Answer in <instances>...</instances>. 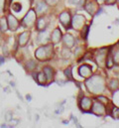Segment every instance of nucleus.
I'll use <instances>...</instances> for the list:
<instances>
[{"label":"nucleus","instance_id":"nucleus-1","mask_svg":"<svg viewBox=\"0 0 119 128\" xmlns=\"http://www.w3.org/2000/svg\"><path fill=\"white\" fill-rule=\"evenodd\" d=\"M54 57V45L53 44H47L40 46L35 51V58L38 61L46 62L51 60Z\"/></svg>","mask_w":119,"mask_h":128},{"label":"nucleus","instance_id":"nucleus-2","mask_svg":"<svg viewBox=\"0 0 119 128\" xmlns=\"http://www.w3.org/2000/svg\"><path fill=\"white\" fill-rule=\"evenodd\" d=\"M88 88L90 92L93 94H99L101 92H103L105 84H104V80L98 76H89L86 80V82Z\"/></svg>","mask_w":119,"mask_h":128},{"label":"nucleus","instance_id":"nucleus-3","mask_svg":"<svg viewBox=\"0 0 119 128\" xmlns=\"http://www.w3.org/2000/svg\"><path fill=\"white\" fill-rule=\"evenodd\" d=\"M36 20H37V13H36V11L33 8H31L29 11L27 12V14L24 16V18L22 19L21 26L24 27V28L29 29L32 26L35 25Z\"/></svg>","mask_w":119,"mask_h":128},{"label":"nucleus","instance_id":"nucleus-4","mask_svg":"<svg viewBox=\"0 0 119 128\" xmlns=\"http://www.w3.org/2000/svg\"><path fill=\"white\" fill-rule=\"evenodd\" d=\"M6 18H7V23H8V30H10L11 32H16L19 29V27L21 26L18 19L11 13L8 14L6 16Z\"/></svg>","mask_w":119,"mask_h":128},{"label":"nucleus","instance_id":"nucleus-5","mask_svg":"<svg viewBox=\"0 0 119 128\" xmlns=\"http://www.w3.org/2000/svg\"><path fill=\"white\" fill-rule=\"evenodd\" d=\"M30 37H31V32H30L29 30L22 32L19 36H18V39H17V45H18L20 48H24V47H26L27 44H28V42H29Z\"/></svg>","mask_w":119,"mask_h":128},{"label":"nucleus","instance_id":"nucleus-6","mask_svg":"<svg viewBox=\"0 0 119 128\" xmlns=\"http://www.w3.org/2000/svg\"><path fill=\"white\" fill-rule=\"evenodd\" d=\"M59 20L60 22V24L66 28V29H68L70 27V23H72V18H70V15L68 12H62L60 14Z\"/></svg>","mask_w":119,"mask_h":128},{"label":"nucleus","instance_id":"nucleus-7","mask_svg":"<svg viewBox=\"0 0 119 128\" xmlns=\"http://www.w3.org/2000/svg\"><path fill=\"white\" fill-rule=\"evenodd\" d=\"M84 17L82 15H74V18H72V25L74 29H80V28H82L84 25Z\"/></svg>","mask_w":119,"mask_h":128},{"label":"nucleus","instance_id":"nucleus-8","mask_svg":"<svg viewBox=\"0 0 119 128\" xmlns=\"http://www.w3.org/2000/svg\"><path fill=\"white\" fill-rule=\"evenodd\" d=\"M48 24H49V23H48L47 18L44 17V16H41L40 18H38V19L36 20V25H35L36 30H37L38 32L43 31V30H45V29L47 28Z\"/></svg>","mask_w":119,"mask_h":128},{"label":"nucleus","instance_id":"nucleus-9","mask_svg":"<svg viewBox=\"0 0 119 128\" xmlns=\"http://www.w3.org/2000/svg\"><path fill=\"white\" fill-rule=\"evenodd\" d=\"M78 74L82 78H88L92 74V68L88 64H84L78 68Z\"/></svg>","mask_w":119,"mask_h":128},{"label":"nucleus","instance_id":"nucleus-10","mask_svg":"<svg viewBox=\"0 0 119 128\" xmlns=\"http://www.w3.org/2000/svg\"><path fill=\"white\" fill-rule=\"evenodd\" d=\"M91 106H92V100L89 98V97H82L80 99V107L82 111H88L91 109Z\"/></svg>","mask_w":119,"mask_h":128},{"label":"nucleus","instance_id":"nucleus-11","mask_svg":"<svg viewBox=\"0 0 119 128\" xmlns=\"http://www.w3.org/2000/svg\"><path fill=\"white\" fill-rule=\"evenodd\" d=\"M106 52H107L106 48H101L97 51V54L95 55V61L98 64H101L104 62V59H106V56H107Z\"/></svg>","mask_w":119,"mask_h":128},{"label":"nucleus","instance_id":"nucleus-12","mask_svg":"<svg viewBox=\"0 0 119 128\" xmlns=\"http://www.w3.org/2000/svg\"><path fill=\"white\" fill-rule=\"evenodd\" d=\"M91 110H92V112H94L96 115H102V114L104 113L105 107L103 106V103H101V102H92Z\"/></svg>","mask_w":119,"mask_h":128},{"label":"nucleus","instance_id":"nucleus-13","mask_svg":"<svg viewBox=\"0 0 119 128\" xmlns=\"http://www.w3.org/2000/svg\"><path fill=\"white\" fill-rule=\"evenodd\" d=\"M62 42H64V47H66L68 49L72 48V47L74 46V43H76L74 36L70 35V34H66V35L64 36V38H62Z\"/></svg>","mask_w":119,"mask_h":128},{"label":"nucleus","instance_id":"nucleus-14","mask_svg":"<svg viewBox=\"0 0 119 128\" xmlns=\"http://www.w3.org/2000/svg\"><path fill=\"white\" fill-rule=\"evenodd\" d=\"M50 38H51V37H50V32H48V31L45 29V30L39 32L38 37H37V39H38L37 42L40 43V44H45V43H47V42L49 41Z\"/></svg>","mask_w":119,"mask_h":128},{"label":"nucleus","instance_id":"nucleus-15","mask_svg":"<svg viewBox=\"0 0 119 128\" xmlns=\"http://www.w3.org/2000/svg\"><path fill=\"white\" fill-rule=\"evenodd\" d=\"M62 31H60V28H56L53 33L51 34V41H52V44L53 45H56V44H58L60 43V41L62 40Z\"/></svg>","mask_w":119,"mask_h":128},{"label":"nucleus","instance_id":"nucleus-16","mask_svg":"<svg viewBox=\"0 0 119 128\" xmlns=\"http://www.w3.org/2000/svg\"><path fill=\"white\" fill-rule=\"evenodd\" d=\"M43 72H44L45 76H46L47 82L50 84V82L54 80V76H55V72H54V70H53L51 66H46L43 68Z\"/></svg>","mask_w":119,"mask_h":128},{"label":"nucleus","instance_id":"nucleus-17","mask_svg":"<svg viewBox=\"0 0 119 128\" xmlns=\"http://www.w3.org/2000/svg\"><path fill=\"white\" fill-rule=\"evenodd\" d=\"M48 10V4L45 2V1H40L36 4V13L41 15V14H44L46 11Z\"/></svg>","mask_w":119,"mask_h":128},{"label":"nucleus","instance_id":"nucleus-18","mask_svg":"<svg viewBox=\"0 0 119 128\" xmlns=\"http://www.w3.org/2000/svg\"><path fill=\"white\" fill-rule=\"evenodd\" d=\"M35 80L39 86H45L47 84V78H46V76L43 72H37V76H36Z\"/></svg>","mask_w":119,"mask_h":128},{"label":"nucleus","instance_id":"nucleus-19","mask_svg":"<svg viewBox=\"0 0 119 128\" xmlns=\"http://www.w3.org/2000/svg\"><path fill=\"white\" fill-rule=\"evenodd\" d=\"M0 30L2 33L8 31V23H7V18L5 16H2L0 18Z\"/></svg>","mask_w":119,"mask_h":128},{"label":"nucleus","instance_id":"nucleus-20","mask_svg":"<svg viewBox=\"0 0 119 128\" xmlns=\"http://www.w3.org/2000/svg\"><path fill=\"white\" fill-rule=\"evenodd\" d=\"M37 62L36 61H34V60H30L28 61L26 64H25V68H26V70L27 72H33V70H36V68H37Z\"/></svg>","mask_w":119,"mask_h":128},{"label":"nucleus","instance_id":"nucleus-21","mask_svg":"<svg viewBox=\"0 0 119 128\" xmlns=\"http://www.w3.org/2000/svg\"><path fill=\"white\" fill-rule=\"evenodd\" d=\"M86 10L88 12L89 14L93 15L95 10H96V4L94 2H92V1H89L88 3L86 5Z\"/></svg>","mask_w":119,"mask_h":128},{"label":"nucleus","instance_id":"nucleus-22","mask_svg":"<svg viewBox=\"0 0 119 128\" xmlns=\"http://www.w3.org/2000/svg\"><path fill=\"white\" fill-rule=\"evenodd\" d=\"M114 64V62H113V58H112V54L109 53L107 56H106V66L108 68H111Z\"/></svg>","mask_w":119,"mask_h":128},{"label":"nucleus","instance_id":"nucleus-23","mask_svg":"<svg viewBox=\"0 0 119 128\" xmlns=\"http://www.w3.org/2000/svg\"><path fill=\"white\" fill-rule=\"evenodd\" d=\"M108 86H109V88L110 90H117L119 86V82L117 80H111V82H109V84H108Z\"/></svg>","mask_w":119,"mask_h":128},{"label":"nucleus","instance_id":"nucleus-24","mask_svg":"<svg viewBox=\"0 0 119 128\" xmlns=\"http://www.w3.org/2000/svg\"><path fill=\"white\" fill-rule=\"evenodd\" d=\"M88 32H89V26L88 25H84V27H82V39H84V40L88 39Z\"/></svg>","mask_w":119,"mask_h":128},{"label":"nucleus","instance_id":"nucleus-25","mask_svg":"<svg viewBox=\"0 0 119 128\" xmlns=\"http://www.w3.org/2000/svg\"><path fill=\"white\" fill-rule=\"evenodd\" d=\"M60 55H62V57L64 59H68V58H70V57L72 53H70V50H68V48L66 47V48H64V49L62 50Z\"/></svg>","mask_w":119,"mask_h":128},{"label":"nucleus","instance_id":"nucleus-26","mask_svg":"<svg viewBox=\"0 0 119 128\" xmlns=\"http://www.w3.org/2000/svg\"><path fill=\"white\" fill-rule=\"evenodd\" d=\"M11 9H12L13 11H15V12H20V11L22 10V5H21L20 3H18V2L13 3V4L11 5Z\"/></svg>","mask_w":119,"mask_h":128},{"label":"nucleus","instance_id":"nucleus-27","mask_svg":"<svg viewBox=\"0 0 119 128\" xmlns=\"http://www.w3.org/2000/svg\"><path fill=\"white\" fill-rule=\"evenodd\" d=\"M64 74L66 78H68V80H72V68H66V70H64Z\"/></svg>","mask_w":119,"mask_h":128},{"label":"nucleus","instance_id":"nucleus-28","mask_svg":"<svg viewBox=\"0 0 119 128\" xmlns=\"http://www.w3.org/2000/svg\"><path fill=\"white\" fill-rule=\"evenodd\" d=\"M111 115H112L114 118H116V119H119V108H117V107H113Z\"/></svg>","mask_w":119,"mask_h":128},{"label":"nucleus","instance_id":"nucleus-29","mask_svg":"<svg viewBox=\"0 0 119 128\" xmlns=\"http://www.w3.org/2000/svg\"><path fill=\"white\" fill-rule=\"evenodd\" d=\"M5 6H6V0H0V14L4 13Z\"/></svg>","mask_w":119,"mask_h":128},{"label":"nucleus","instance_id":"nucleus-30","mask_svg":"<svg viewBox=\"0 0 119 128\" xmlns=\"http://www.w3.org/2000/svg\"><path fill=\"white\" fill-rule=\"evenodd\" d=\"M12 118H13V113H12V112L8 111V112H6V113H5V120H6L7 122H9Z\"/></svg>","mask_w":119,"mask_h":128},{"label":"nucleus","instance_id":"nucleus-31","mask_svg":"<svg viewBox=\"0 0 119 128\" xmlns=\"http://www.w3.org/2000/svg\"><path fill=\"white\" fill-rule=\"evenodd\" d=\"M97 99H98L99 102H101V103H108V99L103 96H99L97 97Z\"/></svg>","mask_w":119,"mask_h":128},{"label":"nucleus","instance_id":"nucleus-32","mask_svg":"<svg viewBox=\"0 0 119 128\" xmlns=\"http://www.w3.org/2000/svg\"><path fill=\"white\" fill-rule=\"evenodd\" d=\"M68 2L74 5H80V4H82V0H68Z\"/></svg>","mask_w":119,"mask_h":128},{"label":"nucleus","instance_id":"nucleus-33","mask_svg":"<svg viewBox=\"0 0 119 128\" xmlns=\"http://www.w3.org/2000/svg\"><path fill=\"white\" fill-rule=\"evenodd\" d=\"M58 1L59 0H45V2L47 4H49V5H55V4L58 3Z\"/></svg>","mask_w":119,"mask_h":128},{"label":"nucleus","instance_id":"nucleus-34","mask_svg":"<svg viewBox=\"0 0 119 128\" xmlns=\"http://www.w3.org/2000/svg\"><path fill=\"white\" fill-rule=\"evenodd\" d=\"M115 2H116V0H106V1H105V3H106L107 5H113Z\"/></svg>","mask_w":119,"mask_h":128},{"label":"nucleus","instance_id":"nucleus-35","mask_svg":"<svg viewBox=\"0 0 119 128\" xmlns=\"http://www.w3.org/2000/svg\"><path fill=\"white\" fill-rule=\"evenodd\" d=\"M26 98H27V100H29V101H31V100H32V97H31V96H30V94H27V96H26Z\"/></svg>","mask_w":119,"mask_h":128},{"label":"nucleus","instance_id":"nucleus-36","mask_svg":"<svg viewBox=\"0 0 119 128\" xmlns=\"http://www.w3.org/2000/svg\"><path fill=\"white\" fill-rule=\"evenodd\" d=\"M72 117L74 122V123H78V119H76V117H74V116H72Z\"/></svg>","mask_w":119,"mask_h":128},{"label":"nucleus","instance_id":"nucleus-37","mask_svg":"<svg viewBox=\"0 0 119 128\" xmlns=\"http://www.w3.org/2000/svg\"><path fill=\"white\" fill-rule=\"evenodd\" d=\"M96 1H97V2L99 3V4H101V3H104V2L106 1V0H96Z\"/></svg>","mask_w":119,"mask_h":128},{"label":"nucleus","instance_id":"nucleus-38","mask_svg":"<svg viewBox=\"0 0 119 128\" xmlns=\"http://www.w3.org/2000/svg\"><path fill=\"white\" fill-rule=\"evenodd\" d=\"M115 22H116V24H117V25H119V19H116V21H115Z\"/></svg>","mask_w":119,"mask_h":128},{"label":"nucleus","instance_id":"nucleus-39","mask_svg":"<svg viewBox=\"0 0 119 128\" xmlns=\"http://www.w3.org/2000/svg\"><path fill=\"white\" fill-rule=\"evenodd\" d=\"M1 34H2V32H1V30H0V36H1Z\"/></svg>","mask_w":119,"mask_h":128},{"label":"nucleus","instance_id":"nucleus-40","mask_svg":"<svg viewBox=\"0 0 119 128\" xmlns=\"http://www.w3.org/2000/svg\"><path fill=\"white\" fill-rule=\"evenodd\" d=\"M118 2H119V0H118Z\"/></svg>","mask_w":119,"mask_h":128}]
</instances>
